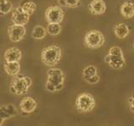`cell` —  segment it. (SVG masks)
<instances>
[{"label": "cell", "mask_w": 134, "mask_h": 126, "mask_svg": "<svg viewBox=\"0 0 134 126\" xmlns=\"http://www.w3.org/2000/svg\"><path fill=\"white\" fill-rule=\"evenodd\" d=\"M65 74L58 68H51L47 71V81L45 89L49 93H55L64 88Z\"/></svg>", "instance_id": "obj_1"}, {"label": "cell", "mask_w": 134, "mask_h": 126, "mask_svg": "<svg viewBox=\"0 0 134 126\" xmlns=\"http://www.w3.org/2000/svg\"><path fill=\"white\" fill-rule=\"evenodd\" d=\"M61 49L57 45H49L41 52V61L48 67L55 66L61 58Z\"/></svg>", "instance_id": "obj_2"}, {"label": "cell", "mask_w": 134, "mask_h": 126, "mask_svg": "<svg viewBox=\"0 0 134 126\" xmlns=\"http://www.w3.org/2000/svg\"><path fill=\"white\" fill-rule=\"evenodd\" d=\"M75 106L79 113H91L96 108V99L93 95L88 93L80 94L75 99Z\"/></svg>", "instance_id": "obj_3"}, {"label": "cell", "mask_w": 134, "mask_h": 126, "mask_svg": "<svg viewBox=\"0 0 134 126\" xmlns=\"http://www.w3.org/2000/svg\"><path fill=\"white\" fill-rule=\"evenodd\" d=\"M32 79L29 76H19L17 75L10 83L9 89L12 94L17 95L25 94L32 85Z\"/></svg>", "instance_id": "obj_4"}, {"label": "cell", "mask_w": 134, "mask_h": 126, "mask_svg": "<svg viewBox=\"0 0 134 126\" xmlns=\"http://www.w3.org/2000/svg\"><path fill=\"white\" fill-rule=\"evenodd\" d=\"M105 44V36L99 30H91L87 32L84 38V44L86 47L96 49H99Z\"/></svg>", "instance_id": "obj_5"}, {"label": "cell", "mask_w": 134, "mask_h": 126, "mask_svg": "<svg viewBox=\"0 0 134 126\" xmlns=\"http://www.w3.org/2000/svg\"><path fill=\"white\" fill-rule=\"evenodd\" d=\"M44 17L48 23H60L64 19L65 13L60 6L52 5L46 8Z\"/></svg>", "instance_id": "obj_6"}, {"label": "cell", "mask_w": 134, "mask_h": 126, "mask_svg": "<svg viewBox=\"0 0 134 126\" xmlns=\"http://www.w3.org/2000/svg\"><path fill=\"white\" fill-rule=\"evenodd\" d=\"M8 34L11 42L17 43L22 40L26 34V28L21 25L12 24L8 28Z\"/></svg>", "instance_id": "obj_7"}, {"label": "cell", "mask_w": 134, "mask_h": 126, "mask_svg": "<svg viewBox=\"0 0 134 126\" xmlns=\"http://www.w3.org/2000/svg\"><path fill=\"white\" fill-rule=\"evenodd\" d=\"M29 17L30 16L27 14H25L19 7L14 8V9L12 10L11 20L13 22V24L25 26V25L29 23Z\"/></svg>", "instance_id": "obj_8"}, {"label": "cell", "mask_w": 134, "mask_h": 126, "mask_svg": "<svg viewBox=\"0 0 134 126\" xmlns=\"http://www.w3.org/2000/svg\"><path fill=\"white\" fill-rule=\"evenodd\" d=\"M107 64L114 69H121L126 66V60L124 55H111L107 54L105 57Z\"/></svg>", "instance_id": "obj_9"}, {"label": "cell", "mask_w": 134, "mask_h": 126, "mask_svg": "<svg viewBox=\"0 0 134 126\" xmlns=\"http://www.w3.org/2000/svg\"><path fill=\"white\" fill-rule=\"evenodd\" d=\"M37 102L32 97L26 96L24 97L19 103L20 110L24 114H32L37 109Z\"/></svg>", "instance_id": "obj_10"}, {"label": "cell", "mask_w": 134, "mask_h": 126, "mask_svg": "<svg viewBox=\"0 0 134 126\" xmlns=\"http://www.w3.org/2000/svg\"><path fill=\"white\" fill-rule=\"evenodd\" d=\"M3 58L6 63L19 62L21 58H22V51L17 47L8 48L4 51Z\"/></svg>", "instance_id": "obj_11"}, {"label": "cell", "mask_w": 134, "mask_h": 126, "mask_svg": "<svg viewBox=\"0 0 134 126\" xmlns=\"http://www.w3.org/2000/svg\"><path fill=\"white\" fill-rule=\"evenodd\" d=\"M17 115V110L14 105L8 104L0 107V126L2 125L4 120L10 119Z\"/></svg>", "instance_id": "obj_12"}, {"label": "cell", "mask_w": 134, "mask_h": 126, "mask_svg": "<svg viewBox=\"0 0 134 126\" xmlns=\"http://www.w3.org/2000/svg\"><path fill=\"white\" fill-rule=\"evenodd\" d=\"M89 10L92 14L100 15L107 10V5L103 0H92L89 3Z\"/></svg>", "instance_id": "obj_13"}, {"label": "cell", "mask_w": 134, "mask_h": 126, "mask_svg": "<svg viewBox=\"0 0 134 126\" xmlns=\"http://www.w3.org/2000/svg\"><path fill=\"white\" fill-rule=\"evenodd\" d=\"M130 33V29L127 24L124 23H118L114 26V33L119 39H126Z\"/></svg>", "instance_id": "obj_14"}, {"label": "cell", "mask_w": 134, "mask_h": 126, "mask_svg": "<svg viewBox=\"0 0 134 126\" xmlns=\"http://www.w3.org/2000/svg\"><path fill=\"white\" fill-rule=\"evenodd\" d=\"M3 69L8 75L15 77L20 73V64L19 62L5 63L3 65Z\"/></svg>", "instance_id": "obj_15"}, {"label": "cell", "mask_w": 134, "mask_h": 126, "mask_svg": "<svg viewBox=\"0 0 134 126\" xmlns=\"http://www.w3.org/2000/svg\"><path fill=\"white\" fill-rule=\"evenodd\" d=\"M121 14L122 15L125 19H132L134 16V6L133 3L130 1L124 2L121 4V8H120Z\"/></svg>", "instance_id": "obj_16"}, {"label": "cell", "mask_w": 134, "mask_h": 126, "mask_svg": "<svg viewBox=\"0 0 134 126\" xmlns=\"http://www.w3.org/2000/svg\"><path fill=\"white\" fill-rule=\"evenodd\" d=\"M46 34H47V32H46L45 28H44L41 25H36V26L33 28L32 33H31V36L34 39L36 40H41L45 38Z\"/></svg>", "instance_id": "obj_17"}, {"label": "cell", "mask_w": 134, "mask_h": 126, "mask_svg": "<svg viewBox=\"0 0 134 126\" xmlns=\"http://www.w3.org/2000/svg\"><path fill=\"white\" fill-rule=\"evenodd\" d=\"M19 8L25 13V14H27L30 16L35 12L37 8V5L35 3H34L32 1H24L21 3Z\"/></svg>", "instance_id": "obj_18"}, {"label": "cell", "mask_w": 134, "mask_h": 126, "mask_svg": "<svg viewBox=\"0 0 134 126\" xmlns=\"http://www.w3.org/2000/svg\"><path fill=\"white\" fill-rule=\"evenodd\" d=\"M13 10V3L8 0H0V16H4Z\"/></svg>", "instance_id": "obj_19"}, {"label": "cell", "mask_w": 134, "mask_h": 126, "mask_svg": "<svg viewBox=\"0 0 134 126\" xmlns=\"http://www.w3.org/2000/svg\"><path fill=\"white\" fill-rule=\"evenodd\" d=\"M96 74H97V69L94 65H88L82 71V77L85 80L93 77Z\"/></svg>", "instance_id": "obj_20"}, {"label": "cell", "mask_w": 134, "mask_h": 126, "mask_svg": "<svg viewBox=\"0 0 134 126\" xmlns=\"http://www.w3.org/2000/svg\"><path fill=\"white\" fill-rule=\"evenodd\" d=\"M45 29L47 33H49V35L56 36L60 33L62 28L60 23H49Z\"/></svg>", "instance_id": "obj_21"}, {"label": "cell", "mask_w": 134, "mask_h": 126, "mask_svg": "<svg viewBox=\"0 0 134 126\" xmlns=\"http://www.w3.org/2000/svg\"><path fill=\"white\" fill-rule=\"evenodd\" d=\"M60 6L68 8H78L81 5V0H58Z\"/></svg>", "instance_id": "obj_22"}, {"label": "cell", "mask_w": 134, "mask_h": 126, "mask_svg": "<svg viewBox=\"0 0 134 126\" xmlns=\"http://www.w3.org/2000/svg\"><path fill=\"white\" fill-rule=\"evenodd\" d=\"M108 54L111 55H123L122 49L118 46H112L108 50Z\"/></svg>", "instance_id": "obj_23"}, {"label": "cell", "mask_w": 134, "mask_h": 126, "mask_svg": "<svg viewBox=\"0 0 134 126\" xmlns=\"http://www.w3.org/2000/svg\"><path fill=\"white\" fill-rule=\"evenodd\" d=\"M86 81L87 83H89V85H96V83H97L100 81V76H99V74H97L94 75L93 77L86 79Z\"/></svg>", "instance_id": "obj_24"}, {"label": "cell", "mask_w": 134, "mask_h": 126, "mask_svg": "<svg viewBox=\"0 0 134 126\" xmlns=\"http://www.w3.org/2000/svg\"><path fill=\"white\" fill-rule=\"evenodd\" d=\"M133 95L130 96V98L127 99V103L129 104V110L131 111V113L134 112V106H133Z\"/></svg>", "instance_id": "obj_25"}]
</instances>
